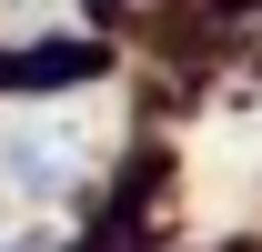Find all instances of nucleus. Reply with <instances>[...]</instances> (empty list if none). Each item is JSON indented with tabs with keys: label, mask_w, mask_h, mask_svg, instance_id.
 Segmentation results:
<instances>
[{
	"label": "nucleus",
	"mask_w": 262,
	"mask_h": 252,
	"mask_svg": "<svg viewBox=\"0 0 262 252\" xmlns=\"http://www.w3.org/2000/svg\"><path fill=\"white\" fill-rule=\"evenodd\" d=\"M101 131L111 121H101L91 101H71V111H10V121H0V172L20 192H71L101 161Z\"/></svg>",
	"instance_id": "1"
}]
</instances>
